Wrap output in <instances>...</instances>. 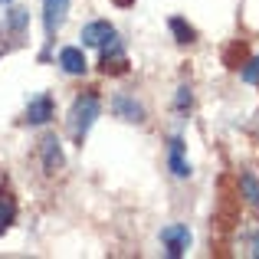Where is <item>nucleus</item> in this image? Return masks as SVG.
Segmentation results:
<instances>
[{"mask_svg":"<svg viewBox=\"0 0 259 259\" xmlns=\"http://www.w3.org/2000/svg\"><path fill=\"white\" fill-rule=\"evenodd\" d=\"M128 69V59H125V46H121L118 33L102 46V72H125Z\"/></svg>","mask_w":259,"mask_h":259,"instance_id":"7","label":"nucleus"},{"mask_svg":"<svg viewBox=\"0 0 259 259\" xmlns=\"http://www.w3.org/2000/svg\"><path fill=\"white\" fill-rule=\"evenodd\" d=\"M99 115H102V99H99V95H95V92L76 95V102H72V108H69V118H66L69 135H72L76 145H82V141H85V135L92 132V125H95Z\"/></svg>","mask_w":259,"mask_h":259,"instance_id":"1","label":"nucleus"},{"mask_svg":"<svg viewBox=\"0 0 259 259\" xmlns=\"http://www.w3.org/2000/svg\"><path fill=\"white\" fill-rule=\"evenodd\" d=\"M26 23H30V13H26V10H20V7L7 13V30H10V33H17V36H23V33H26Z\"/></svg>","mask_w":259,"mask_h":259,"instance_id":"14","label":"nucleus"},{"mask_svg":"<svg viewBox=\"0 0 259 259\" xmlns=\"http://www.w3.org/2000/svg\"><path fill=\"white\" fill-rule=\"evenodd\" d=\"M53 115H56V102H53V95L39 92L36 99L26 102V112H23V121L26 125H50Z\"/></svg>","mask_w":259,"mask_h":259,"instance_id":"4","label":"nucleus"},{"mask_svg":"<svg viewBox=\"0 0 259 259\" xmlns=\"http://www.w3.org/2000/svg\"><path fill=\"white\" fill-rule=\"evenodd\" d=\"M39 158H43V171L46 174H56L63 167V145H59L56 135H46L39 141Z\"/></svg>","mask_w":259,"mask_h":259,"instance_id":"8","label":"nucleus"},{"mask_svg":"<svg viewBox=\"0 0 259 259\" xmlns=\"http://www.w3.org/2000/svg\"><path fill=\"white\" fill-rule=\"evenodd\" d=\"M13 220H17V203L10 197H0V236L13 227Z\"/></svg>","mask_w":259,"mask_h":259,"instance_id":"13","label":"nucleus"},{"mask_svg":"<svg viewBox=\"0 0 259 259\" xmlns=\"http://www.w3.org/2000/svg\"><path fill=\"white\" fill-rule=\"evenodd\" d=\"M108 108H112V115L121 118V121H145V105H141L135 95H125V92L112 95Z\"/></svg>","mask_w":259,"mask_h":259,"instance_id":"5","label":"nucleus"},{"mask_svg":"<svg viewBox=\"0 0 259 259\" xmlns=\"http://www.w3.org/2000/svg\"><path fill=\"white\" fill-rule=\"evenodd\" d=\"M59 69H63L66 76H85V69H89L85 53L79 50V46H63V50H59Z\"/></svg>","mask_w":259,"mask_h":259,"instance_id":"10","label":"nucleus"},{"mask_svg":"<svg viewBox=\"0 0 259 259\" xmlns=\"http://www.w3.org/2000/svg\"><path fill=\"white\" fill-rule=\"evenodd\" d=\"M112 36H115V26L108 23V20H92V23L82 26V46H95V50H102Z\"/></svg>","mask_w":259,"mask_h":259,"instance_id":"9","label":"nucleus"},{"mask_svg":"<svg viewBox=\"0 0 259 259\" xmlns=\"http://www.w3.org/2000/svg\"><path fill=\"white\" fill-rule=\"evenodd\" d=\"M66 17H69V0H43V30L46 39H56V33L63 30Z\"/></svg>","mask_w":259,"mask_h":259,"instance_id":"3","label":"nucleus"},{"mask_svg":"<svg viewBox=\"0 0 259 259\" xmlns=\"http://www.w3.org/2000/svg\"><path fill=\"white\" fill-rule=\"evenodd\" d=\"M167 26H171L174 39H177V43H184V46H187V43H194V39H197L194 26H190V23H187L184 17H171V23H167Z\"/></svg>","mask_w":259,"mask_h":259,"instance_id":"12","label":"nucleus"},{"mask_svg":"<svg viewBox=\"0 0 259 259\" xmlns=\"http://www.w3.org/2000/svg\"><path fill=\"white\" fill-rule=\"evenodd\" d=\"M190 102H194V95H190V85H181V89H177V102H174L177 115H187V112H190Z\"/></svg>","mask_w":259,"mask_h":259,"instance_id":"15","label":"nucleus"},{"mask_svg":"<svg viewBox=\"0 0 259 259\" xmlns=\"http://www.w3.org/2000/svg\"><path fill=\"white\" fill-rule=\"evenodd\" d=\"M240 190H243V197H246V203L249 207H256L259 210V181L249 171H243L240 174Z\"/></svg>","mask_w":259,"mask_h":259,"instance_id":"11","label":"nucleus"},{"mask_svg":"<svg viewBox=\"0 0 259 259\" xmlns=\"http://www.w3.org/2000/svg\"><path fill=\"white\" fill-rule=\"evenodd\" d=\"M161 246H164V256H171V259L187 256L190 230L184 227V223H171V227H164V230H161Z\"/></svg>","mask_w":259,"mask_h":259,"instance_id":"2","label":"nucleus"},{"mask_svg":"<svg viewBox=\"0 0 259 259\" xmlns=\"http://www.w3.org/2000/svg\"><path fill=\"white\" fill-rule=\"evenodd\" d=\"M243 82H259V56H253L246 66H243Z\"/></svg>","mask_w":259,"mask_h":259,"instance_id":"16","label":"nucleus"},{"mask_svg":"<svg viewBox=\"0 0 259 259\" xmlns=\"http://www.w3.org/2000/svg\"><path fill=\"white\" fill-rule=\"evenodd\" d=\"M0 4H10V0H0Z\"/></svg>","mask_w":259,"mask_h":259,"instance_id":"17","label":"nucleus"},{"mask_svg":"<svg viewBox=\"0 0 259 259\" xmlns=\"http://www.w3.org/2000/svg\"><path fill=\"white\" fill-rule=\"evenodd\" d=\"M167 167H171V174L181 177V181L194 174V167H190V161H187V145H184L181 135H174V138L167 141Z\"/></svg>","mask_w":259,"mask_h":259,"instance_id":"6","label":"nucleus"}]
</instances>
